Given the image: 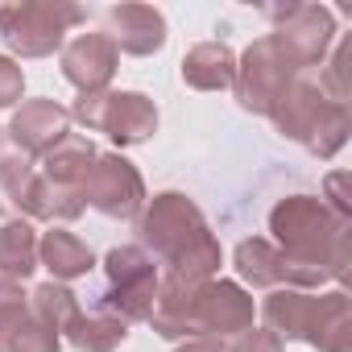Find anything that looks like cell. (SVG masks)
Instances as JSON below:
<instances>
[{
	"label": "cell",
	"instance_id": "12",
	"mask_svg": "<svg viewBox=\"0 0 352 352\" xmlns=\"http://www.w3.org/2000/svg\"><path fill=\"white\" fill-rule=\"evenodd\" d=\"M71 133V108H63L58 100H21L5 124V137L17 145L21 157H42L50 153L63 137Z\"/></svg>",
	"mask_w": 352,
	"mask_h": 352
},
{
	"label": "cell",
	"instance_id": "18",
	"mask_svg": "<svg viewBox=\"0 0 352 352\" xmlns=\"http://www.w3.org/2000/svg\"><path fill=\"white\" fill-rule=\"evenodd\" d=\"M0 352H63V336L50 331L30 307L5 302L0 307Z\"/></svg>",
	"mask_w": 352,
	"mask_h": 352
},
{
	"label": "cell",
	"instance_id": "10",
	"mask_svg": "<svg viewBox=\"0 0 352 352\" xmlns=\"http://www.w3.org/2000/svg\"><path fill=\"white\" fill-rule=\"evenodd\" d=\"M265 21H274V38L286 46V54L307 75L311 67H323L327 50L336 46V13L327 5H265Z\"/></svg>",
	"mask_w": 352,
	"mask_h": 352
},
{
	"label": "cell",
	"instance_id": "2",
	"mask_svg": "<svg viewBox=\"0 0 352 352\" xmlns=\"http://www.w3.org/2000/svg\"><path fill=\"white\" fill-rule=\"evenodd\" d=\"M253 319H257L253 294L232 278H212L199 286L162 282L145 323L162 340H199V336L236 340L241 331L253 327Z\"/></svg>",
	"mask_w": 352,
	"mask_h": 352
},
{
	"label": "cell",
	"instance_id": "23",
	"mask_svg": "<svg viewBox=\"0 0 352 352\" xmlns=\"http://www.w3.org/2000/svg\"><path fill=\"white\" fill-rule=\"evenodd\" d=\"M83 212H87V204H83L79 187H54V183H46L42 174H38V191H34V216H30V220H38V224H50V228H67V224H75Z\"/></svg>",
	"mask_w": 352,
	"mask_h": 352
},
{
	"label": "cell",
	"instance_id": "9",
	"mask_svg": "<svg viewBox=\"0 0 352 352\" xmlns=\"http://www.w3.org/2000/svg\"><path fill=\"white\" fill-rule=\"evenodd\" d=\"M79 195L104 220H137L145 199H149L141 170L124 153H96L87 179L79 183Z\"/></svg>",
	"mask_w": 352,
	"mask_h": 352
},
{
	"label": "cell",
	"instance_id": "15",
	"mask_svg": "<svg viewBox=\"0 0 352 352\" xmlns=\"http://www.w3.org/2000/svg\"><path fill=\"white\" fill-rule=\"evenodd\" d=\"M104 38L133 58H149L166 46V17L153 5H112L104 9Z\"/></svg>",
	"mask_w": 352,
	"mask_h": 352
},
{
	"label": "cell",
	"instance_id": "5",
	"mask_svg": "<svg viewBox=\"0 0 352 352\" xmlns=\"http://www.w3.org/2000/svg\"><path fill=\"white\" fill-rule=\"evenodd\" d=\"M87 21V9L71 0H13L0 5V42L17 58H50L67 46V34Z\"/></svg>",
	"mask_w": 352,
	"mask_h": 352
},
{
	"label": "cell",
	"instance_id": "26",
	"mask_svg": "<svg viewBox=\"0 0 352 352\" xmlns=\"http://www.w3.org/2000/svg\"><path fill=\"white\" fill-rule=\"evenodd\" d=\"M327 67L319 71V91L327 96V100H336V104H344L348 100V38H340L331 50H327V58H323Z\"/></svg>",
	"mask_w": 352,
	"mask_h": 352
},
{
	"label": "cell",
	"instance_id": "28",
	"mask_svg": "<svg viewBox=\"0 0 352 352\" xmlns=\"http://www.w3.org/2000/svg\"><path fill=\"white\" fill-rule=\"evenodd\" d=\"M21 96H25V71L9 54H0V108H17Z\"/></svg>",
	"mask_w": 352,
	"mask_h": 352
},
{
	"label": "cell",
	"instance_id": "7",
	"mask_svg": "<svg viewBox=\"0 0 352 352\" xmlns=\"http://www.w3.org/2000/svg\"><path fill=\"white\" fill-rule=\"evenodd\" d=\"M71 120H79L91 133H104L112 145L120 149H133V145H145L153 133H157V104L145 96V91H87L75 100L71 108Z\"/></svg>",
	"mask_w": 352,
	"mask_h": 352
},
{
	"label": "cell",
	"instance_id": "16",
	"mask_svg": "<svg viewBox=\"0 0 352 352\" xmlns=\"http://www.w3.org/2000/svg\"><path fill=\"white\" fill-rule=\"evenodd\" d=\"M179 75L195 91H228L236 79V54L228 42H199L183 54Z\"/></svg>",
	"mask_w": 352,
	"mask_h": 352
},
{
	"label": "cell",
	"instance_id": "14",
	"mask_svg": "<svg viewBox=\"0 0 352 352\" xmlns=\"http://www.w3.org/2000/svg\"><path fill=\"white\" fill-rule=\"evenodd\" d=\"M331 108H336V100H327L315 79L298 75V79L278 96V104L270 108V124H274V133H278L282 141L307 145L311 133L323 124V116H327Z\"/></svg>",
	"mask_w": 352,
	"mask_h": 352
},
{
	"label": "cell",
	"instance_id": "31",
	"mask_svg": "<svg viewBox=\"0 0 352 352\" xmlns=\"http://www.w3.org/2000/svg\"><path fill=\"white\" fill-rule=\"evenodd\" d=\"M25 294H21V282H9V278H0V307L5 302H21Z\"/></svg>",
	"mask_w": 352,
	"mask_h": 352
},
{
	"label": "cell",
	"instance_id": "8",
	"mask_svg": "<svg viewBox=\"0 0 352 352\" xmlns=\"http://www.w3.org/2000/svg\"><path fill=\"white\" fill-rule=\"evenodd\" d=\"M298 63L286 54V46L265 34L257 38L241 58H236V79H232V96L241 104V112L249 116H270V108L278 104V96L298 79Z\"/></svg>",
	"mask_w": 352,
	"mask_h": 352
},
{
	"label": "cell",
	"instance_id": "3",
	"mask_svg": "<svg viewBox=\"0 0 352 352\" xmlns=\"http://www.w3.org/2000/svg\"><path fill=\"white\" fill-rule=\"evenodd\" d=\"M274 245L298 261L327 274V282H348V224L336 220L319 195H286L270 208Z\"/></svg>",
	"mask_w": 352,
	"mask_h": 352
},
{
	"label": "cell",
	"instance_id": "22",
	"mask_svg": "<svg viewBox=\"0 0 352 352\" xmlns=\"http://www.w3.org/2000/svg\"><path fill=\"white\" fill-rule=\"evenodd\" d=\"M63 340L79 352H116L129 340V323H120L116 315H104V311H87V315L79 311V319L67 327Z\"/></svg>",
	"mask_w": 352,
	"mask_h": 352
},
{
	"label": "cell",
	"instance_id": "1",
	"mask_svg": "<svg viewBox=\"0 0 352 352\" xmlns=\"http://www.w3.org/2000/svg\"><path fill=\"white\" fill-rule=\"evenodd\" d=\"M137 245L157 261L162 282L199 286L220 274L224 249L208 228L199 204L183 191H157L137 216Z\"/></svg>",
	"mask_w": 352,
	"mask_h": 352
},
{
	"label": "cell",
	"instance_id": "20",
	"mask_svg": "<svg viewBox=\"0 0 352 352\" xmlns=\"http://www.w3.org/2000/svg\"><path fill=\"white\" fill-rule=\"evenodd\" d=\"M34 191H38V166L21 153H0V216H5V224L34 216Z\"/></svg>",
	"mask_w": 352,
	"mask_h": 352
},
{
	"label": "cell",
	"instance_id": "24",
	"mask_svg": "<svg viewBox=\"0 0 352 352\" xmlns=\"http://www.w3.org/2000/svg\"><path fill=\"white\" fill-rule=\"evenodd\" d=\"M25 307H30L50 331H58V336H67V327L79 319V298H75V290L63 286V282H42V286H34L30 298H25Z\"/></svg>",
	"mask_w": 352,
	"mask_h": 352
},
{
	"label": "cell",
	"instance_id": "27",
	"mask_svg": "<svg viewBox=\"0 0 352 352\" xmlns=\"http://www.w3.org/2000/svg\"><path fill=\"white\" fill-rule=\"evenodd\" d=\"M348 183H352V179H348V170H327V174H323V195H319L323 208H327L336 220H344V224L352 220V195H348Z\"/></svg>",
	"mask_w": 352,
	"mask_h": 352
},
{
	"label": "cell",
	"instance_id": "29",
	"mask_svg": "<svg viewBox=\"0 0 352 352\" xmlns=\"http://www.w3.org/2000/svg\"><path fill=\"white\" fill-rule=\"evenodd\" d=\"M232 352H286V348H282V340H278L274 331L249 327V331H241V336L232 340Z\"/></svg>",
	"mask_w": 352,
	"mask_h": 352
},
{
	"label": "cell",
	"instance_id": "30",
	"mask_svg": "<svg viewBox=\"0 0 352 352\" xmlns=\"http://www.w3.org/2000/svg\"><path fill=\"white\" fill-rule=\"evenodd\" d=\"M174 352H232V340H216V336H199V340H183Z\"/></svg>",
	"mask_w": 352,
	"mask_h": 352
},
{
	"label": "cell",
	"instance_id": "32",
	"mask_svg": "<svg viewBox=\"0 0 352 352\" xmlns=\"http://www.w3.org/2000/svg\"><path fill=\"white\" fill-rule=\"evenodd\" d=\"M5 141H9V137H5V129H0V149H5Z\"/></svg>",
	"mask_w": 352,
	"mask_h": 352
},
{
	"label": "cell",
	"instance_id": "13",
	"mask_svg": "<svg viewBox=\"0 0 352 352\" xmlns=\"http://www.w3.org/2000/svg\"><path fill=\"white\" fill-rule=\"evenodd\" d=\"M58 67H63V79L71 87H79V96L108 91V83L120 67V50L104 38V30H87V34H75L58 50Z\"/></svg>",
	"mask_w": 352,
	"mask_h": 352
},
{
	"label": "cell",
	"instance_id": "4",
	"mask_svg": "<svg viewBox=\"0 0 352 352\" xmlns=\"http://www.w3.org/2000/svg\"><path fill=\"white\" fill-rule=\"evenodd\" d=\"M265 331H274L282 344L298 340L315 352H348L352 340V311L344 290H270L261 302Z\"/></svg>",
	"mask_w": 352,
	"mask_h": 352
},
{
	"label": "cell",
	"instance_id": "19",
	"mask_svg": "<svg viewBox=\"0 0 352 352\" xmlns=\"http://www.w3.org/2000/svg\"><path fill=\"white\" fill-rule=\"evenodd\" d=\"M96 141L87 137V133H67L50 153H42L38 162V174L46 183H54V187H79L83 179H87V170H91V162H96Z\"/></svg>",
	"mask_w": 352,
	"mask_h": 352
},
{
	"label": "cell",
	"instance_id": "6",
	"mask_svg": "<svg viewBox=\"0 0 352 352\" xmlns=\"http://www.w3.org/2000/svg\"><path fill=\"white\" fill-rule=\"evenodd\" d=\"M104 278H108V290L100 294V307L96 311L116 315L129 327L133 323H145L149 311H153L157 286H162L157 261L141 245H112L104 253Z\"/></svg>",
	"mask_w": 352,
	"mask_h": 352
},
{
	"label": "cell",
	"instance_id": "11",
	"mask_svg": "<svg viewBox=\"0 0 352 352\" xmlns=\"http://www.w3.org/2000/svg\"><path fill=\"white\" fill-rule=\"evenodd\" d=\"M232 265H236V278L249 282L253 290H319V286L327 282L323 270L290 261V257H286L274 241H265V236L241 241L236 253H232Z\"/></svg>",
	"mask_w": 352,
	"mask_h": 352
},
{
	"label": "cell",
	"instance_id": "25",
	"mask_svg": "<svg viewBox=\"0 0 352 352\" xmlns=\"http://www.w3.org/2000/svg\"><path fill=\"white\" fill-rule=\"evenodd\" d=\"M344 141H348V104H336V108L323 116V124L311 133V141H307L302 149L315 153L319 162H331V157L344 149Z\"/></svg>",
	"mask_w": 352,
	"mask_h": 352
},
{
	"label": "cell",
	"instance_id": "21",
	"mask_svg": "<svg viewBox=\"0 0 352 352\" xmlns=\"http://www.w3.org/2000/svg\"><path fill=\"white\" fill-rule=\"evenodd\" d=\"M38 270V228L30 220L0 224V278L30 282Z\"/></svg>",
	"mask_w": 352,
	"mask_h": 352
},
{
	"label": "cell",
	"instance_id": "17",
	"mask_svg": "<svg viewBox=\"0 0 352 352\" xmlns=\"http://www.w3.org/2000/svg\"><path fill=\"white\" fill-rule=\"evenodd\" d=\"M38 265L50 270V282H75V278H87L91 265H96V253L83 236L67 232V228H50L38 236Z\"/></svg>",
	"mask_w": 352,
	"mask_h": 352
}]
</instances>
